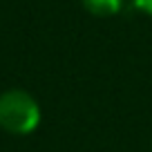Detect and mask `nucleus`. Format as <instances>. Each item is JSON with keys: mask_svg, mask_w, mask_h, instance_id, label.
Here are the masks:
<instances>
[{"mask_svg": "<svg viewBox=\"0 0 152 152\" xmlns=\"http://www.w3.org/2000/svg\"><path fill=\"white\" fill-rule=\"evenodd\" d=\"M40 125V105L25 90H7L0 94V128L9 134H31Z\"/></svg>", "mask_w": 152, "mask_h": 152, "instance_id": "obj_1", "label": "nucleus"}, {"mask_svg": "<svg viewBox=\"0 0 152 152\" xmlns=\"http://www.w3.org/2000/svg\"><path fill=\"white\" fill-rule=\"evenodd\" d=\"M81 5H83V9L90 11L92 16L110 18V16H116L123 9L125 0H81Z\"/></svg>", "mask_w": 152, "mask_h": 152, "instance_id": "obj_2", "label": "nucleus"}, {"mask_svg": "<svg viewBox=\"0 0 152 152\" xmlns=\"http://www.w3.org/2000/svg\"><path fill=\"white\" fill-rule=\"evenodd\" d=\"M130 5L145 16H152V0H130Z\"/></svg>", "mask_w": 152, "mask_h": 152, "instance_id": "obj_3", "label": "nucleus"}]
</instances>
